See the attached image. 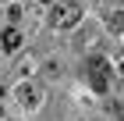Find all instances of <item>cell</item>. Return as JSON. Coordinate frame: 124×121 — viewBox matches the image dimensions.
Segmentation results:
<instances>
[{
	"instance_id": "obj_8",
	"label": "cell",
	"mask_w": 124,
	"mask_h": 121,
	"mask_svg": "<svg viewBox=\"0 0 124 121\" xmlns=\"http://www.w3.org/2000/svg\"><path fill=\"white\" fill-rule=\"evenodd\" d=\"M43 4H53V0H43Z\"/></svg>"
},
{
	"instance_id": "obj_7",
	"label": "cell",
	"mask_w": 124,
	"mask_h": 121,
	"mask_svg": "<svg viewBox=\"0 0 124 121\" xmlns=\"http://www.w3.org/2000/svg\"><path fill=\"white\" fill-rule=\"evenodd\" d=\"M0 118H4V107H0Z\"/></svg>"
},
{
	"instance_id": "obj_5",
	"label": "cell",
	"mask_w": 124,
	"mask_h": 121,
	"mask_svg": "<svg viewBox=\"0 0 124 121\" xmlns=\"http://www.w3.org/2000/svg\"><path fill=\"white\" fill-rule=\"evenodd\" d=\"M0 43H4L7 50H18L21 47V32H18V28H7V32L0 36Z\"/></svg>"
},
{
	"instance_id": "obj_4",
	"label": "cell",
	"mask_w": 124,
	"mask_h": 121,
	"mask_svg": "<svg viewBox=\"0 0 124 121\" xmlns=\"http://www.w3.org/2000/svg\"><path fill=\"white\" fill-rule=\"evenodd\" d=\"M96 39H99V32H96V28H82V32L75 36V47H78V50H92Z\"/></svg>"
},
{
	"instance_id": "obj_1",
	"label": "cell",
	"mask_w": 124,
	"mask_h": 121,
	"mask_svg": "<svg viewBox=\"0 0 124 121\" xmlns=\"http://www.w3.org/2000/svg\"><path fill=\"white\" fill-rule=\"evenodd\" d=\"M78 21H82L78 0H53V7H50V25L53 28H75Z\"/></svg>"
},
{
	"instance_id": "obj_3",
	"label": "cell",
	"mask_w": 124,
	"mask_h": 121,
	"mask_svg": "<svg viewBox=\"0 0 124 121\" xmlns=\"http://www.w3.org/2000/svg\"><path fill=\"white\" fill-rule=\"evenodd\" d=\"M43 85H36V82H29V78H25V82L18 85V89H14V100L21 103V107H29V111H36L39 103H43Z\"/></svg>"
},
{
	"instance_id": "obj_10",
	"label": "cell",
	"mask_w": 124,
	"mask_h": 121,
	"mask_svg": "<svg viewBox=\"0 0 124 121\" xmlns=\"http://www.w3.org/2000/svg\"><path fill=\"white\" fill-rule=\"evenodd\" d=\"M121 71H124V64H121Z\"/></svg>"
},
{
	"instance_id": "obj_6",
	"label": "cell",
	"mask_w": 124,
	"mask_h": 121,
	"mask_svg": "<svg viewBox=\"0 0 124 121\" xmlns=\"http://www.w3.org/2000/svg\"><path fill=\"white\" fill-rule=\"evenodd\" d=\"M106 28L110 32H124V11H110L106 14Z\"/></svg>"
},
{
	"instance_id": "obj_2",
	"label": "cell",
	"mask_w": 124,
	"mask_h": 121,
	"mask_svg": "<svg viewBox=\"0 0 124 121\" xmlns=\"http://www.w3.org/2000/svg\"><path fill=\"white\" fill-rule=\"evenodd\" d=\"M85 71H89V82H92L96 93H106L110 89V61H106L103 54H92L85 61Z\"/></svg>"
},
{
	"instance_id": "obj_9",
	"label": "cell",
	"mask_w": 124,
	"mask_h": 121,
	"mask_svg": "<svg viewBox=\"0 0 124 121\" xmlns=\"http://www.w3.org/2000/svg\"><path fill=\"white\" fill-rule=\"evenodd\" d=\"M0 4H7V0H0Z\"/></svg>"
}]
</instances>
